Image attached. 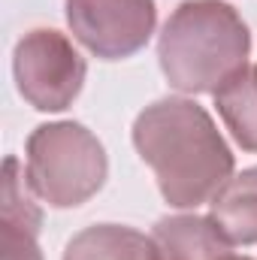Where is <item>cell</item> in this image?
I'll return each instance as SVG.
<instances>
[{
  "label": "cell",
  "mask_w": 257,
  "mask_h": 260,
  "mask_svg": "<svg viewBox=\"0 0 257 260\" xmlns=\"http://www.w3.org/2000/svg\"><path fill=\"white\" fill-rule=\"evenodd\" d=\"M133 145L173 209L212 203L233 179L236 157L230 145L212 115L188 97H164L145 106L133 121Z\"/></svg>",
  "instance_id": "6da1fadb"
},
{
  "label": "cell",
  "mask_w": 257,
  "mask_h": 260,
  "mask_svg": "<svg viewBox=\"0 0 257 260\" xmlns=\"http://www.w3.org/2000/svg\"><path fill=\"white\" fill-rule=\"evenodd\" d=\"M251 55V30L227 0H182L157 37V61L170 88L215 94Z\"/></svg>",
  "instance_id": "7a4b0ae2"
},
{
  "label": "cell",
  "mask_w": 257,
  "mask_h": 260,
  "mask_svg": "<svg viewBox=\"0 0 257 260\" xmlns=\"http://www.w3.org/2000/svg\"><path fill=\"white\" fill-rule=\"evenodd\" d=\"M30 191L52 209H76L106 185L109 157L103 142L79 121L40 124L24 145Z\"/></svg>",
  "instance_id": "3957f363"
},
{
  "label": "cell",
  "mask_w": 257,
  "mask_h": 260,
  "mask_svg": "<svg viewBox=\"0 0 257 260\" xmlns=\"http://www.w3.org/2000/svg\"><path fill=\"white\" fill-rule=\"evenodd\" d=\"M12 76L18 94L37 112H64L85 85L88 64L67 34L34 27L15 43Z\"/></svg>",
  "instance_id": "277c9868"
},
{
  "label": "cell",
  "mask_w": 257,
  "mask_h": 260,
  "mask_svg": "<svg viewBox=\"0 0 257 260\" xmlns=\"http://www.w3.org/2000/svg\"><path fill=\"white\" fill-rule=\"evenodd\" d=\"M73 37L103 61H124L148 46L157 27L154 0H67Z\"/></svg>",
  "instance_id": "5b68a950"
},
{
  "label": "cell",
  "mask_w": 257,
  "mask_h": 260,
  "mask_svg": "<svg viewBox=\"0 0 257 260\" xmlns=\"http://www.w3.org/2000/svg\"><path fill=\"white\" fill-rule=\"evenodd\" d=\"M34 191L27 185V173L18 157H6L3 164V203H0V251L3 260H43L40 251V227L43 212L34 203Z\"/></svg>",
  "instance_id": "8992f818"
},
{
  "label": "cell",
  "mask_w": 257,
  "mask_h": 260,
  "mask_svg": "<svg viewBox=\"0 0 257 260\" xmlns=\"http://www.w3.org/2000/svg\"><path fill=\"white\" fill-rule=\"evenodd\" d=\"M151 239L160 260H227L233 254L230 239L203 215H167L154 224Z\"/></svg>",
  "instance_id": "52a82bcc"
},
{
  "label": "cell",
  "mask_w": 257,
  "mask_h": 260,
  "mask_svg": "<svg viewBox=\"0 0 257 260\" xmlns=\"http://www.w3.org/2000/svg\"><path fill=\"white\" fill-rule=\"evenodd\" d=\"M209 218L230 245H257V167L242 170L212 197Z\"/></svg>",
  "instance_id": "ba28073f"
},
{
  "label": "cell",
  "mask_w": 257,
  "mask_h": 260,
  "mask_svg": "<svg viewBox=\"0 0 257 260\" xmlns=\"http://www.w3.org/2000/svg\"><path fill=\"white\" fill-rule=\"evenodd\" d=\"M64 260H160V254L154 239L133 227L94 224L67 242Z\"/></svg>",
  "instance_id": "9c48e42d"
},
{
  "label": "cell",
  "mask_w": 257,
  "mask_h": 260,
  "mask_svg": "<svg viewBox=\"0 0 257 260\" xmlns=\"http://www.w3.org/2000/svg\"><path fill=\"white\" fill-rule=\"evenodd\" d=\"M212 97L233 139L257 154V67H242Z\"/></svg>",
  "instance_id": "30bf717a"
},
{
  "label": "cell",
  "mask_w": 257,
  "mask_h": 260,
  "mask_svg": "<svg viewBox=\"0 0 257 260\" xmlns=\"http://www.w3.org/2000/svg\"><path fill=\"white\" fill-rule=\"evenodd\" d=\"M227 260H254V257H248V254H245V257H239V254H230Z\"/></svg>",
  "instance_id": "8fae6325"
}]
</instances>
